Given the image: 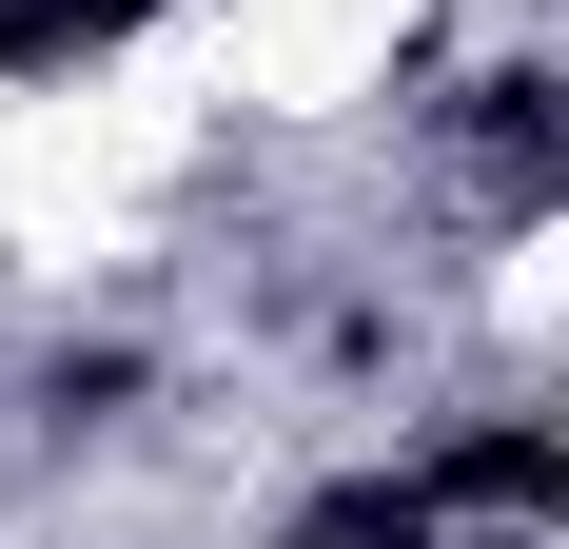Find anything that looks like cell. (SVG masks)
<instances>
[{"instance_id": "obj_1", "label": "cell", "mask_w": 569, "mask_h": 549, "mask_svg": "<svg viewBox=\"0 0 569 549\" xmlns=\"http://www.w3.org/2000/svg\"><path fill=\"white\" fill-rule=\"evenodd\" d=\"M412 491H432V530H471V510H569V432H550V412H511V432L432 451Z\"/></svg>"}, {"instance_id": "obj_2", "label": "cell", "mask_w": 569, "mask_h": 549, "mask_svg": "<svg viewBox=\"0 0 569 549\" xmlns=\"http://www.w3.org/2000/svg\"><path fill=\"white\" fill-rule=\"evenodd\" d=\"M138 20H177V0H0V79H59V59H118Z\"/></svg>"}, {"instance_id": "obj_3", "label": "cell", "mask_w": 569, "mask_h": 549, "mask_svg": "<svg viewBox=\"0 0 569 549\" xmlns=\"http://www.w3.org/2000/svg\"><path fill=\"white\" fill-rule=\"evenodd\" d=\"M118 412H138V353H118V333H99V353H59V373H40V432H118Z\"/></svg>"}]
</instances>
